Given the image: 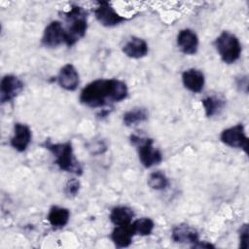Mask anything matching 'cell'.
Returning a JSON list of instances; mask_svg holds the SVG:
<instances>
[{"label":"cell","mask_w":249,"mask_h":249,"mask_svg":"<svg viewBox=\"0 0 249 249\" xmlns=\"http://www.w3.org/2000/svg\"><path fill=\"white\" fill-rule=\"evenodd\" d=\"M128 89L124 82L118 79H97L88 84L80 93L82 104L100 108L125 99Z\"/></svg>","instance_id":"1"},{"label":"cell","mask_w":249,"mask_h":249,"mask_svg":"<svg viewBox=\"0 0 249 249\" xmlns=\"http://www.w3.org/2000/svg\"><path fill=\"white\" fill-rule=\"evenodd\" d=\"M43 146L54 156L55 163L61 170L78 175L82 174L83 168L73 154V148L70 142L52 143L46 140Z\"/></svg>","instance_id":"2"},{"label":"cell","mask_w":249,"mask_h":249,"mask_svg":"<svg viewBox=\"0 0 249 249\" xmlns=\"http://www.w3.org/2000/svg\"><path fill=\"white\" fill-rule=\"evenodd\" d=\"M65 18L69 25L65 29L64 44L71 47L86 34L88 28L87 12L80 6H72L71 9L65 13Z\"/></svg>","instance_id":"3"},{"label":"cell","mask_w":249,"mask_h":249,"mask_svg":"<svg viewBox=\"0 0 249 249\" xmlns=\"http://www.w3.org/2000/svg\"><path fill=\"white\" fill-rule=\"evenodd\" d=\"M215 47L220 57L227 64L235 62L241 53V45L238 38L229 31H223L216 38Z\"/></svg>","instance_id":"4"},{"label":"cell","mask_w":249,"mask_h":249,"mask_svg":"<svg viewBox=\"0 0 249 249\" xmlns=\"http://www.w3.org/2000/svg\"><path fill=\"white\" fill-rule=\"evenodd\" d=\"M130 142L136 147L140 162L146 168L159 164L162 160L160 150L154 147V141L151 138H144L138 135H131Z\"/></svg>","instance_id":"5"},{"label":"cell","mask_w":249,"mask_h":249,"mask_svg":"<svg viewBox=\"0 0 249 249\" xmlns=\"http://www.w3.org/2000/svg\"><path fill=\"white\" fill-rule=\"evenodd\" d=\"M220 139L229 147L242 149L246 154L248 153V137L242 124L224 129L221 132Z\"/></svg>","instance_id":"6"},{"label":"cell","mask_w":249,"mask_h":249,"mask_svg":"<svg viewBox=\"0 0 249 249\" xmlns=\"http://www.w3.org/2000/svg\"><path fill=\"white\" fill-rule=\"evenodd\" d=\"M95 18L100 24L106 27L118 25L126 20V18L118 14L109 2H98L94 9Z\"/></svg>","instance_id":"7"},{"label":"cell","mask_w":249,"mask_h":249,"mask_svg":"<svg viewBox=\"0 0 249 249\" xmlns=\"http://www.w3.org/2000/svg\"><path fill=\"white\" fill-rule=\"evenodd\" d=\"M23 89V83L15 75H5L0 83V100L2 103L10 102Z\"/></svg>","instance_id":"8"},{"label":"cell","mask_w":249,"mask_h":249,"mask_svg":"<svg viewBox=\"0 0 249 249\" xmlns=\"http://www.w3.org/2000/svg\"><path fill=\"white\" fill-rule=\"evenodd\" d=\"M65 29L61 22L53 20L45 28L42 36V45L47 48H55L64 43Z\"/></svg>","instance_id":"9"},{"label":"cell","mask_w":249,"mask_h":249,"mask_svg":"<svg viewBox=\"0 0 249 249\" xmlns=\"http://www.w3.org/2000/svg\"><path fill=\"white\" fill-rule=\"evenodd\" d=\"M32 138L30 127L21 123L15 124L14 134L10 140L11 146L18 152H24L29 146Z\"/></svg>","instance_id":"10"},{"label":"cell","mask_w":249,"mask_h":249,"mask_svg":"<svg viewBox=\"0 0 249 249\" xmlns=\"http://www.w3.org/2000/svg\"><path fill=\"white\" fill-rule=\"evenodd\" d=\"M58 85L69 91H73L78 88L80 83L79 73L74 65L67 63L59 70L57 75Z\"/></svg>","instance_id":"11"},{"label":"cell","mask_w":249,"mask_h":249,"mask_svg":"<svg viewBox=\"0 0 249 249\" xmlns=\"http://www.w3.org/2000/svg\"><path fill=\"white\" fill-rule=\"evenodd\" d=\"M177 45L184 53L195 54L198 48V37L192 29H182L177 35Z\"/></svg>","instance_id":"12"},{"label":"cell","mask_w":249,"mask_h":249,"mask_svg":"<svg viewBox=\"0 0 249 249\" xmlns=\"http://www.w3.org/2000/svg\"><path fill=\"white\" fill-rule=\"evenodd\" d=\"M182 82L187 89L194 93H197L203 89L205 78L201 71L195 68H190L183 72Z\"/></svg>","instance_id":"13"},{"label":"cell","mask_w":249,"mask_h":249,"mask_svg":"<svg viewBox=\"0 0 249 249\" xmlns=\"http://www.w3.org/2000/svg\"><path fill=\"white\" fill-rule=\"evenodd\" d=\"M171 237L177 243H191L193 245L199 240L197 231L187 224H180L174 227Z\"/></svg>","instance_id":"14"},{"label":"cell","mask_w":249,"mask_h":249,"mask_svg":"<svg viewBox=\"0 0 249 249\" xmlns=\"http://www.w3.org/2000/svg\"><path fill=\"white\" fill-rule=\"evenodd\" d=\"M148 44L139 37H131L123 47V53L130 58H141L148 53Z\"/></svg>","instance_id":"15"},{"label":"cell","mask_w":249,"mask_h":249,"mask_svg":"<svg viewBox=\"0 0 249 249\" xmlns=\"http://www.w3.org/2000/svg\"><path fill=\"white\" fill-rule=\"evenodd\" d=\"M135 235L132 225L116 226L111 233V239L119 248L127 247L132 242V237Z\"/></svg>","instance_id":"16"},{"label":"cell","mask_w":249,"mask_h":249,"mask_svg":"<svg viewBox=\"0 0 249 249\" xmlns=\"http://www.w3.org/2000/svg\"><path fill=\"white\" fill-rule=\"evenodd\" d=\"M70 212L67 208L60 206H53L48 214V221L54 229H61L65 227L69 221Z\"/></svg>","instance_id":"17"},{"label":"cell","mask_w":249,"mask_h":249,"mask_svg":"<svg viewBox=\"0 0 249 249\" xmlns=\"http://www.w3.org/2000/svg\"><path fill=\"white\" fill-rule=\"evenodd\" d=\"M134 213L127 206L114 207L110 213V220L115 226H124L131 224Z\"/></svg>","instance_id":"18"},{"label":"cell","mask_w":249,"mask_h":249,"mask_svg":"<svg viewBox=\"0 0 249 249\" xmlns=\"http://www.w3.org/2000/svg\"><path fill=\"white\" fill-rule=\"evenodd\" d=\"M147 119H148V112L145 108H142V107H135L125 112L123 116V122L126 126L136 125L142 122H145Z\"/></svg>","instance_id":"19"},{"label":"cell","mask_w":249,"mask_h":249,"mask_svg":"<svg viewBox=\"0 0 249 249\" xmlns=\"http://www.w3.org/2000/svg\"><path fill=\"white\" fill-rule=\"evenodd\" d=\"M202 105L206 117L211 118L219 114L223 110L225 106V101L218 96H207L202 100Z\"/></svg>","instance_id":"20"},{"label":"cell","mask_w":249,"mask_h":249,"mask_svg":"<svg viewBox=\"0 0 249 249\" xmlns=\"http://www.w3.org/2000/svg\"><path fill=\"white\" fill-rule=\"evenodd\" d=\"M134 233L141 235V236H145V235H149L152 233L155 224L153 222V220H151L150 218L144 217V218H140L136 221H134L133 223H131Z\"/></svg>","instance_id":"21"},{"label":"cell","mask_w":249,"mask_h":249,"mask_svg":"<svg viewBox=\"0 0 249 249\" xmlns=\"http://www.w3.org/2000/svg\"><path fill=\"white\" fill-rule=\"evenodd\" d=\"M168 184L169 182L166 175L160 170L154 171L149 175L148 185L154 190H157V191L164 190L167 188Z\"/></svg>","instance_id":"22"},{"label":"cell","mask_w":249,"mask_h":249,"mask_svg":"<svg viewBox=\"0 0 249 249\" xmlns=\"http://www.w3.org/2000/svg\"><path fill=\"white\" fill-rule=\"evenodd\" d=\"M80 190V182L79 180L72 178L67 181L65 187H64V194L68 197H74L77 196Z\"/></svg>","instance_id":"23"},{"label":"cell","mask_w":249,"mask_h":249,"mask_svg":"<svg viewBox=\"0 0 249 249\" xmlns=\"http://www.w3.org/2000/svg\"><path fill=\"white\" fill-rule=\"evenodd\" d=\"M249 228L248 224L241 226L239 230V247L246 249L248 247V238H249Z\"/></svg>","instance_id":"24"}]
</instances>
